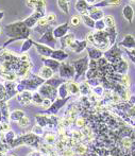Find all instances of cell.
Returning <instances> with one entry per match:
<instances>
[{
	"mask_svg": "<svg viewBox=\"0 0 135 156\" xmlns=\"http://www.w3.org/2000/svg\"><path fill=\"white\" fill-rule=\"evenodd\" d=\"M94 35V46H96L98 49H107L110 45V41H108V34L107 30H102V31H97L93 33Z\"/></svg>",
	"mask_w": 135,
	"mask_h": 156,
	"instance_id": "cell-1",
	"label": "cell"
},
{
	"mask_svg": "<svg viewBox=\"0 0 135 156\" xmlns=\"http://www.w3.org/2000/svg\"><path fill=\"white\" fill-rule=\"evenodd\" d=\"M60 76L63 79H70L75 76V68L72 65L69 64H62L60 65Z\"/></svg>",
	"mask_w": 135,
	"mask_h": 156,
	"instance_id": "cell-2",
	"label": "cell"
},
{
	"mask_svg": "<svg viewBox=\"0 0 135 156\" xmlns=\"http://www.w3.org/2000/svg\"><path fill=\"white\" fill-rule=\"evenodd\" d=\"M38 93L42 94L43 98H48L51 100V99H54L55 96H57V89L54 87L50 86L49 84H45L39 87Z\"/></svg>",
	"mask_w": 135,
	"mask_h": 156,
	"instance_id": "cell-3",
	"label": "cell"
},
{
	"mask_svg": "<svg viewBox=\"0 0 135 156\" xmlns=\"http://www.w3.org/2000/svg\"><path fill=\"white\" fill-rule=\"evenodd\" d=\"M88 67V62H87V58H81L79 61H76L74 64V68H75V72H76V76H79L87 69Z\"/></svg>",
	"mask_w": 135,
	"mask_h": 156,
	"instance_id": "cell-4",
	"label": "cell"
},
{
	"mask_svg": "<svg viewBox=\"0 0 135 156\" xmlns=\"http://www.w3.org/2000/svg\"><path fill=\"white\" fill-rule=\"evenodd\" d=\"M114 71L118 74H127V71L129 69V65H128V62L123 58H120L117 63H115L114 65L112 66Z\"/></svg>",
	"mask_w": 135,
	"mask_h": 156,
	"instance_id": "cell-5",
	"label": "cell"
},
{
	"mask_svg": "<svg viewBox=\"0 0 135 156\" xmlns=\"http://www.w3.org/2000/svg\"><path fill=\"white\" fill-rule=\"evenodd\" d=\"M119 46L121 47H125L127 50H131L135 48V38L133 37V35L128 34L125 36V38L119 43Z\"/></svg>",
	"mask_w": 135,
	"mask_h": 156,
	"instance_id": "cell-6",
	"label": "cell"
},
{
	"mask_svg": "<svg viewBox=\"0 0 135 156\" xmlns=\"http://www.w3.org/2000/svg\"><path fill=\"white\" fill-rule=\"evenodd\" d=\"M122 15H123V17H125L126 20H127L128 23H131L134 18V9L132 8L130 4H127V5L123 6Z\"/></svg>",
	"mask_w": 135,
	"mask_h": 156,
	"instance_id": "cell-7",
	"label": "cell"
},
{
	"mask_svg": "<svg viewBox=\"0 0 135 156\" xmlns=\"http://www.w3.org/2000/svg\"><path fill=\"white\" fill-rule=\"evenodd\" d=\"M17 100L23 105H28L29 103L32 102V93L29 90H24L23 93L17 97Z\"/></svg>",
	"mask_w": 135,
	"mask_h": 156,
	"instance_id": "cell-8",
	"label": "cell"
},
{
	"mask_svg": "<svg viewBox=\"0 0 135 156\" xmlns=\"http://www.w3.org/2000/svg\"><path fill=\"white\" fill-rule=\"evenodd\" d=\"M67 31H68L67 23H64V25L59 26V27H57L53 30V37H55V38H62V37L65 36Z\"/></svg>",
	"mask_w": 135,
	"mask_h": 156,
	"instance_id": "cell-9",
	"label": "cell"
},
{
	"mask_svg": "<svg viewBox=\"0 0 135 156\" xmlns=\"http://www.w3.org/2000/svg\"><path fill=\"white\" fill-rule=\"evenodd\" d=\"M86 45H87V41H74V43L69 46V48L71 50H74L75 52L79 53V52L83 51L86 48Z\"/></svg>",
	"mask_w": 135,
	"mask_h": 156,
	"instance_id": "cell-10",
	"label": "cell"
},
{
	"mask_svg": "<svg viewBox=\"0 0 135 156\" xmlns=\"http://www.w3.org/2000/svg\"><path fill=\"white\" fill-rule=\"evenodd\" d=\"M89 17L92 19H94L95 21L97 20H100V19L103 18V12L101 9H98L97 6L95 8H92L89 11Z\"/></svg>",
	"mask_w": 135,
	"mask_h": 156,
	"instance_id": "cell-11",
	"label": "cell"
},
{
	"mask_svg": "<svg viewBox=\"0 0 135 156\" xmlns=\"http://www.w3.org/2000/svg\"><path fill=\"white\" fill-rule=\"evenodd\" d=\"M35 47H36L38 53L44 56H50L52 51H53L51 48L47 47V46H45V45H41V44H35Z\"/></svg>",
	"mask_w": 135,
	"mask_h": 156,
	"instance_id": "cell-12",
	"label": "cell"
},
{
	"mask_svg": "<svg viewBox=\"0 0 135 156\" xmlns=\"http://www.w3.org/2000/svg\"><path fill=\"white\" fill-rule=\"evenodd\" d=\"M38 76H39V78H42L43 80H49V79H51L52 76H53V70L50 69L49 67L44 66V67L39 70Z\"/></svg>",
	"mask_w": 135,
	"mask_h": 156,
	"instance_id": "cell-13",
	"label": "cell"
},
{
	"mask_svg": "<svg viewBox=\"0 0 135 156\" xmlns=\"http://www.w3.org/2000/svg\"><path fill=\"white\" fill-rule=\"evenodd\" d=\"M76 10L78 11L79 13H81L82 15L85 14L86 11H88V9H89V5H88V3L85 1V0H77L76 2Z\"/></svg>",
	"mask_w": 135,
	"mask_h": 156,
	"instance_id": "cell-14",
	"label": "cell"
},
{
	"mask_svg": "<svg viewBox=\"0 0 135 156\" xmlns=\"http://www.w3.org/2000/svg\"><path fill=\"white\" fill-rule=\"evenodd\" d=\"M51 56L53 60L55 61H63V60H65L66 58L68 56V54L66 53V52H64L63 50H57V51H52V53H51Z\"/></svg>",
	"mask_w": 135,
	"mask_h": 156,
	"instance_id": "cell-15",
	"label": "cell"
},
{
	"mask_svg": "<svg viewBox=\"0 0 135 156\" xmlns=\"http://www.w3.org/2000/svg\"><path fill=\"white\" fill-rule=\"evenodd\" d=\"M44 63H45L46 67H49L53 71L60 68V63L57 61L53 60V58H44Z\"/></svg>",
	"mask_w": 135,
	"mask_h": 156,
	"instance_id": "cell-16",
	"label": "cell"
},
{
	"mask_svg": "<svg viewBox=\"0 0 135 156\" xmlns=\"http://www.w3.org/2000/svg\"><path fill=\"white\" fill-rule=\"evenodd\" d=\"M67 84V90H68V94H72V96H76L78 94L80 91H79V85L75 82H68L66 83Z\"/></svg>",
	"mask_w": 135,
	"mask_h": 156,
	"instance_id": "cell-17",
	"label": "cell"
},
{
	"mask_svg": "<svg viewBox=\"0 0 135 156\" xmlns=\"http://www.w3.org/2000/svg\"><path fill=\"white\" fill-rule=\"evenodd\" d=\"M89 58H92V60L94 61H97L99 60L100 58H102V52H101L100 49H98V48H90L89 49Z\"/></svg>",
	"mask_w": 135,
	"mask_h": 156,
	"instance_id": "cell-18",
	"label": "cell"
},
{
	"mask_svg": "<svg viewBox=\"0 0 135 156\" xmlns=\"http://www.w3.org/2000/svg\"><path fill=\"white\" fill-rule=\"evenodd\" d=\"M57 6L65 14L69 12V0H57Z\"/></svg>",
	"mask_w": 135,
	"mask_h": 156,
	"instance_id": "cell-19",
	"label": "cell"
},
{
	"mask_svg": "<svg viewBox=\"0 0 135 156\" xmlns=\"http://www.w3.org/2000/svg\"><path fill=\"white\" fill-rule=\"evenodd\" d=\"M81 20L83 21L84 25H85L86 27H88V28H94L95 27V20H94V19L90 18L89 15L83 14L81 16Z\"/></svg>",
	"mask_w": 135,
	"mask_h": 156,
	"instance_id": "cell-20",
	"label": "cell"
},
{
	"mask_svg": "<svg viewBox=\"0 0 135 156\" xmlns=\"http://www.w3.org/2000/svg\"><path fill=\"white\" fill-rule=\"evenodd\" d=\"M57 94H59V96L61 99H65L66 97L69 94H68V90H67V84H66V83L60 85L59 89H57Z\"/></svg>",
	"mask_w": 135,
	"mask_h": 156,
	"instance_id": "cell-21",
	"label": "cell"
},
{
	"mask_svg": "<svg viewBox=\"0 0 135 156\" xmlns=\"http://www.w3.org/2000/svg\"><path fill=\"white\" fill-rule=\"evenodd\" d=\"M79 91H80V94H82L83 96H86V94L90 91L89 84H88L87 82H85V81L80 83V85H79Z\"/></svg>",
	"mask_w": 135,
	"mask_h": 156,
	"instance_id": "cell-22",
	"label": "cell"
},
{
	"mask_svg": "<svg viewBox=\"0 0 135 156\" xmlns=\"http://www.w3.org/2000/svg\"><path fill=\"white\" fill-rule=\"evenodd\" d=\"M25 116V113H24L23 111H14L12 114L10 115V118L11 120H13V121H17L18 122L19 120L21 119V118Z\"/></svg>",
	"mask_w": 135,
	"mask_h": 156,
	"instance_id": "cell-23",
	"label": "cell"
},
{
	"mask_svg": "<svg viewBox=\"0 0 135 156\" xmlns=\"http://www.w3.org/2000/svg\"><path fill=\"white\" fill-rule=\"evenodd\" d=\"M103 23H104L105 27H108V28L115 27V19L112 15H107V16L103 18Z\"/></svg>",
	"mask_w": 135,
	"mask_h": 156,
	"instance_id": "cell-24",
	"label": "cell"
},
{
	"mask_svg": "<svg viewBox=\"0 0 135 156\" xmlns=\"http://www.w3.org/2000/svg\"><path fill=\"white\" fill-rule=\"evenodd\" d=\"M74 41H75L74 34H67L64 37H62V41H64V46H66V47H69L74 43Z\"/></svg>",
	"mask_w": 135,
	"mask_h": 156,
	"instance_id": "cell-25",
	"label": "cell"
},
{
	"mask_svg": "<svg viewBox=\"0 0 135 156\" xmlns=\"http://www.w3.org/2000/svg\"><path fill=\"white\" fill-rule=\"evenodd\" d=\"M44 98L42 97V94L39 93H34L32 94V102L36 105H41L42 102H43Z\"/></svg>",
	"mask_w": 135,
	"mask_h": 156,
	"instance_id": "cell-26",
	"label": "cell"
},
{
	"mask_svg": "<svg viewBox=\"0 0 135 156\" xmlns=\"http://www.w3.org/2000/svg\"><path fill=\"white\" fill-rule=\"evenodd\" d=\"M65 101H66V99H65V100H63V99H62V100H57V101H55L54 104H51V106H50L48 109H50V111H52V113H55V112H57V109H59L60 107H61L62 105L64 104V102H65Z\"/></svg>",
	"mask_w": 135,
	"mask_h": 156,
	"instance_id": "cell-27",
	"label": "cell"
},
{
	"mask_svg": "<svg viewBox=\"0 0 135 156\" xmlns=\"http://www.w3.org/2000/svg\"><path fill=\"white\" fill-rule=\"evenodd\" d=\"M119 84L122 85L125 88H128V87L130 86V78L128 74H122L121 76V79L120 81H119Z\"/></svg>",
	"mask_w": 135,
	"mask_h": 156,
	"instance_id": "cell-28",
	"label": "cell"
},
{
	"mask_svg": "<svg viewBox=\"0 0 135 156\" xmlns=\"http://www.w3.org/2000/svg\"><path fill=\"white\" fill-rule=\"evenodd\" d=\"M121 144H122V147L125 149H131L132 144H133V141H132L131 138L125 137V138H122V140H121Z\"/></svg>",
	"mask_w": 135,
	"mask_h": 156,
	"instance_id": "cell-29",
	"label": "cell"
},
{
	"mask_svg": "<svg viewBox=\"0 0 135 156\" xmlns=\"http://www.w3.org/2000/svg\"><path fill=\"white\" fill-rule=\"evenodd\" d=\"M55 140H57V137H55L54 134H52V133L46 134V136H45V141L47 142L48 144H53L54 142H55Z\"/></svg>",
	"mask_w": 135,
	"mask_h": 156,
	"instance_id": "cell-30",
	"label": "cell"
},
{
	"mask_svg": "<svg viewBox=\"0 0 135 156\" xmlns=\"http://www.w3.org/2000/svg\"><path fill=\"white\" fill-rule=\"evenodd\" d=\"M36 119H37V122H38V125H41L42 127L48 125V122H49L48 121V118L46 117V116H37Z\"/></svg>",
	"mask_w": 135,
	"mask_h": 156,
	"instance_id": "cell-31",
	"label": "cell"
},
{
	"mask_svg": "<svg viewBox=\"0 0 135 156\" xmlns=\"http://www.w3.org/2000/svg\"><path fill=\"white\" fill-rule=\"evenodd\" d=\"M74 152H75V153H77L78 155L84 154V153L86 152V148L83 146V144H77V146H75Z\"/></svg>",
	"mask_w": 135,
	"mask_h": 156,
	"instance_id": "cell-32",
	"label": "cell"
},
{
	"mask_svg": "<svg viewBox=\"0 0 135 156\" xmlns=\"http://www.w3.org/2000/svg\"><path fill=\"white\" fill-rule=\"evenodd\" d=\"M94 28L97 30V31H102V30H104L105 25H104V23H103V19L95 21V27Z\"/></svg>",
	"mask_w": 135,
	"mask_h": 156,
	"instance_id": "cell-33",
	"label": "cell"
},
{
	"mask_svg": "<svg viewBox=\"0 0 135 156\" xmlns=\"http://www.w3.org/2000/svg\"><path fill=\"white\" fill-rule=\"evenodd\" d=\"M121 0H104V1H102V3H101V5H118V4H120Z\"/></svg>",
	"mask_w": 135,
	"mask_h": 156,
	"instance_id": "cell-34",
	"label": "cell"
},
{
	"mask_svg": "<svg viewBox=\"0 0 135 156\" xmlns=\"http://www.w3.org/2000/svg\"><path fill=\"white\" fill-rule=\"evenodd\" d=\"M18 124H19V126H20V127H27L28 125L30 124V120H29L28 117L24 116V117L18 121Z\"/></svg>",
	"mask_w": 135,
	"mask_h": 156,
	"instance_id": "cell-35",
	"label": "cell"
},
{
	"mask_svg": "<svg viewBox=\"0 0 135 156\" xmlns=\"http://www.w3.org/2000/svg\"><path fill=\"white\" fill-rule=\"evenodd\" d=\"M2 76L9 81H14L15 79H16V74H15L14 72H3Z\"/></svg>",
	"mask_w": 135,
	"mask_h": 156,
	"instance_id": "cell-36",
	"label": "cell"
},
{
	"mask_svg": "<svg viewBox=\"0 0 135 156\" xmlns=\"http://www.w3.org/2000/svg\"><path fill=\"white\" fill-rule=\"evenodd\" d=\"M32 132H33V134H35L36 136H42L44 134V129L41 125H35L32 129Z\"/></svg>",
	"mask_w": 135,
	"mask_h": 156,
	"instance_id": "cell-37",
	"label": "cell"
},
{
	"mask_svg": "<svg viewBox=\"0 0 135 156\" xmlns=\"http://www.w3.org/2000/svg\"><path fill=\"white\" fill-rule=\"evenodd\" d=\"M93 91H94L95 96L100 97V96H102L103 93H104V89H103V87H101V86H96V87H94Z\"/></svg>",
	"mask_w": 135,
	"mask_h": 156,
	"instance_id": "cell-38",
	"label": "cell"
},
{
	"mask_svg": "<svg viewBox=\"0 0 135 156\" xmlns=\"http://www.w3.org/2000/svg\"><path fill=\"white\" fill-rule=\"evenodd\" d=\"M51 104H52V102H51V100H50V99L44 98V100H43V102H42V104H41V105L44 107V108L48 109L50 106H51Z\"/></svg>",
	"mask_w": 135,
	"mask_h": 156,
	"instance_id": "cell-39",
	"label": "cell"
},
{
	"mask_svg": "<svg viewBox=\"0 0 135 156\" xmlns=\"http://www.w3.org/2000/svg\"><path fill=\"white\" fill-rule=\"evenodd\" d=\"M70 23H71L72 26H78V25H80V23H81V17L80 16H72L71 19H70Z\"/></svg>",
	"mask_w": 135,
	"mask_h": 156,
	"instance_id": "cell-40",
	"label": "cell"
},
{
	"mask_svg": "<svg viewBox=\"0 0 135 156\" xmlns=\"http://www.w3.org/2000/svg\"><path fill=\"white\" fill-rule=\"evenodd\" d=\"M45 17H46V19H47L48 23L57 20V15H55L54 13H49V14H48L47 16H45Z\"/></svg>",
	"mask_w": 135,
	"mask_h": 156,
	"instance_id": "cell-41",
	"label": "cell"
},
{
	"mask_svg": "<svg viewBox=\"0 0 135 156\" xmlns=\"http://www.w3.org/2000/svg\"><path fill=\"white\" fill-rule=\"evenodd\" d=\"M37 23H38V26H41V27H45L46 25H48V21H47V19H46V17L43 16L38 19Z\"/></svg>",
	"mask_w": 135,
	"mask_h": 156,
	"instance_id": "cell-42",
	"label": "cell"
},
{
	"mask_svg": "<svg viewBox=\"0 0 135 156\" xmlns=\"http://www.w3.org/2000/svg\"><path fill=\"white\" fill-rule=\"evenodd\" d=\"M128 55H129V58H131L132 62L135 63V48L134 49H131V50H128Z\"/></svg>",
	"mask_w": 135,
	"mask_h": 156,
	"instance_id": "cell-43",
	"label": "cell"
},
{
	"mask_svg": "<svg viewBox=\"0 0 135 156\" xmlns=\"http://www.w3.org/2000/svg\"><path fill=\"white\" fill-rule=\"evenodd\" d=\"M63 156H74L75 155V152L71 150V149H67V150L63 151Z\"/></svg>",
	"mask_w": 135,
	"mask_h": 156,
	"instance_id": "cell-44",
	"label": "cell"
},
{
	"mask_svg": "<svg viewBox=\"0 0 135 156\" xmlns=\"http://www.w3.org/2000/svg\"><path fill=\"white\" fill-rule=\"evenodd\" d=\"M81 133L83 134V136H88V135L92 134V131H90L89 127H84L83 126V129L81 131Z\"/></svg>",
	"mask_w": 135,
	"mask_h": 156,
	"instance_id": "cell-45",
	"label": "cell"
},
{
	"mask_svg": "<svg viewBox=\"0 0 135 156\" xmlns=\"http://www.w3.org/2000/svg\"><path fill=\"white\" fill-rule=\"evenodd\" d=\"M76 124L78 125L79 127H83L84 125H85V121H84V119H82V118H79V119H77Z\"/></svg>",
	"mask_w": 135,
	"mask_h": 156,
	"instance_id": "cell-46",
	"label": "cell"
},
{
	"mask_svg": "<svg viewBox=\"0 0 135 156\" xmlns=\"http://www.w3.org/2000/svg\"><path fill=\"white\" fill-rule=\"evenodd\" d=\"M5 137L8 138L9 140H13V139H14V137H15L14 132H12V131L8 132V133H6V135H5Z\"/></svg>",
	"mask_w": 135,
	"mask_h": 156,
	"instance_id": "cell-47",
	"label": "cell"
},
{
	"mask_svg": "<svg viewBox=\"0 0 135 156\" xmlns=\"http://www.w3.org/2000/svg\"><path fill=\"white\" fill-rule=\"evenodd\" d=\"M87 43L90 44V45H94V35H93V33H89L87 35Z\"/></svg>",
	"mask_w": 135,
	"mask_h": 156,
	"instance_id": "cell-48",
	"label": "cell"
},
{
	"mask_svg": "<svg viewBox=\"0 0 135 156\" xmlns=\"http://www.w3.org/2000/svg\"><path fill=\"white\" fill-rule=\"evenodd\" d=\"M6 151H8V147L4 146V144H0V152L5 153Z\"/></svg>",
	"mask_w": 135,
	"mask_h": 156,
	"instance_id": "cell-49",
	"label": "cell"
},
{
	"mask_svg": "<svg viewBox=\"0 0 135 156\" xmlns=\"http://www.w3.org/2000/svg\"><path fill=\"white\" fill-rule=\"evenodd\" d=\"M20 60L23 61V62H28V61H29L28 54H23V55L20 56Z\"/></svg>",
	"mask_w": 135,
	"mask_h": 156,
	"instance_id": "cell-50",
	"label": "cell"
},
{
	"mask_svg": "<svg viewBox=\"0 0 135 156\" xmlns=\"http://www.w3.org/2000/svg\"><path fill=\"white\" fill-rule=\"evenodd\" d=\"M1 127H2V129H3V131H8V129H9V124L8 123H3Z\"/></svg>",
	"mask_w": 135,
	"mask_h": 156,
	"instance_id": "cell-51",
	"label": "cell"
},
{
	"mask_svg": "<svg viewBox=\"0 0 135 156\" xmlns=\"http://www.w3.org/2000/svg\"><path fill=\"white\" fill-rule=\"evenodd\" d=\"M85 1H86V2H87V3H88V4H94V3H95V2H96V1H97V0H85Z\"/></svg>",
	"mask_w": 135,
	"mask_h": 156,
	"instance_id": "cell-52",
	"label": "cell"
},
{
	"mask_svg": "<svg viewBox=\"0 0 135 156\" xmlns=\"http://www.w3.org/2000/svg\"><path fill=\"white\" fill-rule=\"evenodd\" d=\"M29 156H41V154H39V153H37V152H33V153H31Z\"/></svg>",
	"mask_w": 135,
	"mask_h": 156,
	"instance_id": "cell-53",
	"label": "cell"
},
{
	"mask_svg": "<svg viewBox=\"0 0 135 156\" xmlns=\"http://www.w3.org/2000/svg\"><path fill=\"white\" fill-rule=\"evenodd\" d=\"M0 156H5V153H2V152H0Z\"/></svg>",
	"mask_w": 135,
	"mask_h": 156,
	"instance_id": "cell-54",
	"label": "cell"
},
{
	"mask_svg": "<svg viewBox=\"0 0 135 156\" xmlns=\"http://www.w3.org/2000/svg\"><path fill=\"white\" fill-rule=\"evenodd\" d=\"M130 1H131V2H134V3H135V0H130Z\"/></svg>",
	"mask_w": 135,
	"mask_h": 156,
	"instance_id": "cell-55",
	"label": "cell"
},
{
	"mask_svg": "<svg viewBox=\"0 0 135 156\" xmlns=\"http://www.w3.org/2000/svg\"><path fill=\"white\" fill-rule=\"evenodd\" d=\"M12 156H14V155H12Z\"/></svg>",
	"mask_w": 135,
	"mask_h": 156,
	"instance_id": "cell-56",
	"label": "cell"
}]
</instances>
